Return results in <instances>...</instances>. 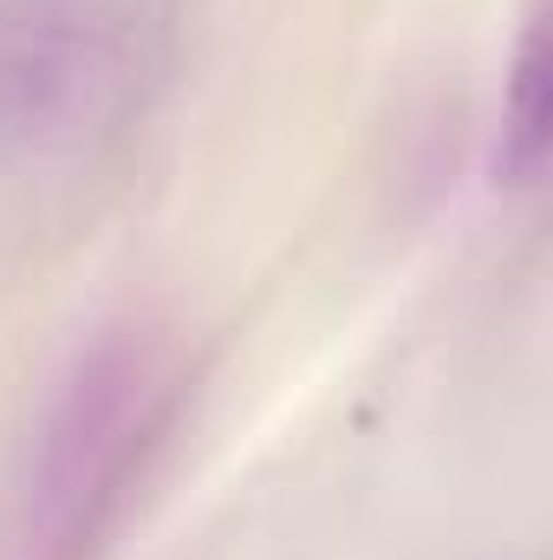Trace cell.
I'll list each match as a JSON object with an SVG mask.
<instances>
[{
	"label": "cell",
	"instance_id": "1",
	"mask_svg": "<svg viewBox=\"0 0 553 560\" xmlns=\"http://www.w3.org/2000/svg\"><path fill=\"white\" fill-rule=\"evenodd\" d=\"M183 365L156 326L98 332L52 385L13 482L0 560H92L176 418Z\"/></svg>",
	"mask_w": 553,
	"mask_h": 560
},
{
	"label": "cell",
	"instance_id": "2",
	"mask_svg": "<svg viewBox=\"0 0 553 560\" xmlns=\"http://www.w3.org/2000/svg\"><path fill=\"white\" fill-rule=\"evenodd\" d=\"M125 85V46L85 7H13L0 26V143L52 150L92 131Z\"/></svg>",
	"mask_w": 553,
	"mask_h": 560
},
{
	"label": "cell",
	"instance_id": "3",
	"mask_svg": "<svg viewBox=\"0 0 553 560\" xmlns=\"http://www.w3.org/2000/svg\"><path fill=\"white\" fill-rule=\"evenodd\" d=\"M495 163H502L508 189H541V163H548V39H541V20L521 26L515 59H508Z\"/></svg>",
	"mask_w": 553,
	"mask_h": 560
}]
</instances>
